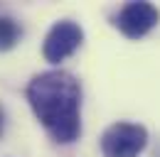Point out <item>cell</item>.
<instances>
[{
    "label": "cell",
    "mask_w": 160,
    "mask_h": 157,
    "mask_svg": "<svg viewBox=\"0 0 160 157\" xmlns=\"http://www.w3.org/2000/svg\"><path fill=\"white\" fill-rule=\"evenodd\" d=\"M27 101L57 142H74L81 133V86L67 71H44L30 81Z\"/></svg>",
    "instance_id": "cell-1"
},
{
    "label": "cell",
    "mask_w": 160,
    "mask_h": 157,
    "mask_svg": "<svg viewBox=\"0 0 160 157\" xmlns=\"http://www.w3.org/2000/svg\"><path fill=\"white\" fill-rule=\"evenodd\" d=\"M81 42H84V30L79 25L72 20H59L47 32L44 44H42V54L49 64H59L79 49Z\"/></svg>",
    "instance_id": "cell-3"
},
{
    "label": "cell",
    "mask_w": 160,
    "mask_h": 157,
    "mask_svg": "<svg viewBox=\"0 0 160 157\" xmlns=\"http://www.w3.org/2000/svg\"><path fill=\"white\" fill-rule=\"evenodd\" d=\"M20 25L12 17H0V52H10L20 42Z\"/></svg>",
    "instance_id": "cell-5"
},
{
    "label": "cell",
    "mask_w": 160,
    "mask_h": 157,
    "mask_svg": "<svg viewBox=\"0 0 160 157\" xmlns=\"http://www.w3.org/2000/svg\"><path fill=\"white\" fill-rule=\"evenodd\" d=\"M148 145V130L140 123H113L101 135L103 157H138Z\"/></svg>",
    "instance_id": "cell-2"
},
{
    "label": "cell",
    "mask_w": 160,
    "mask_h": 157,
    "mask_svg": "<svg viewBox=\"0 0 160 157\" xmlns=\"http://www.w3.org/2000/svg\"><path fill=\"white\" fill-rule=\"evenodd\" d=\"M5 133V111H2V106H0V135Z\"/></svg>",
    "instance_id": "cell-6"
},
{
    "label": "cell",
    "mask_w": 160,
    "mask_h": 157,
    "mask_svg": "<svg viewBox=\"0 0 160 157\" xmlns=\"http://www.w3.org/2000/svg\"><path fill=\"white\" fill-rule=\"evenodd\" d=\"M160 22V10L153 2H128L116 15V27L128 39H140Z\"/></svg>",
    "instance_id": "cell-4"
}]
</instances>
